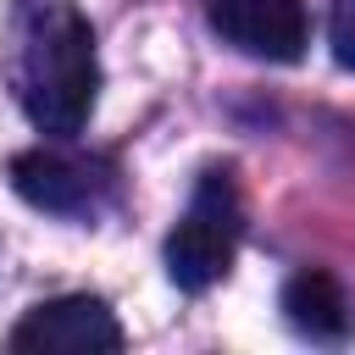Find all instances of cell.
Wrapping results in <instances>:
<instances>
[{
    "mask_svg": "<svg viewBox=\"0 0 355 355\" xmlns=\"http://www.w3.org/2000/svg\"><path fill=\"white\" fill-rule=\"evenodd\" d=\"M11 44H17V100L39 133H78L100 94L94 33L72 0H17L11 6Z\"/></svg>",
    "mask_w": 355,
    "mask_h": 355,
    "instance_id": "cell-1",
    "label": "cell"
},
{
    "mask_svg": "<svg viewBox=\"0 0 355 355\" xmlns=\"http://www.w3.org/2000/svg\"><path fill=\"white\" fill-rule=\"evenodd\" d=\"M233 255H239V194H233L227 172H205L189 211L166 233V277L178 288L200 294L227 277Z\"/></svg>",
    "mask_w": 355,
    "mask_h": 355,
    "instance_id": "cell-2",
    "label": "cell"
},
{
    "mask_svg": "<svg viewBox=\"0 0 355 355\" xmlns=\"http://www.w3.org/2000/svg\"><path fill=\"white\" fill-rule=\"evenodd\" d=\"M11 349H39V355H94V349H122V322L100 294H61L33 305L11 327Z\"/></svg>",
    "mask_w": 355,
    "mask_h": 355,
    "instance_id": "cell-3",
    "label": "cell"
},
{
    "mask_svg": "<svg viewBox=\"0 0 355 355\" xmlns=\"http://www.w3.org/2000/svg\"><path fill=\"white\" fill-rule=\"evenodd\" d=\"M211 28L255 61H300L311 44L305 0H211Z\"/></svg>",
    "mask_w": 355,
    "mask_h": 355,
    "instance_id": "cell-4",
    "label": "cell"
},
{
    "mask_svg": "<svg viewBox=\"0 0 355 355\" xmlns=\"http://www.w3.org/2000/svg\"><path fill=\"white\" fill-rule=\"evenodd\" d=\"M11 189L28 200V205H39V211H55V216H78V211H89L94 205V189H100V178H94V166L89 161H72V155H61V150H22V155H11Z\"/></svg>",
    "mask_w": 355,
    "mask_h": 355,
    "instance_id": "cell-5",
    "label": "cell"
},
{
    "mask_svg": "<svg viewBox=\"0 0 355 355\" xmlns=\"http://www.w3.org/2000/svg\"><path fill=\"white\" fill-rule=\"evenodd\" d=\"M283 316H288L294 333L322 338V344L349 338V322H355V311H349L338 277L322 272V266H305V272H294V277L283 283Z\"/></svg>",
    "mask_w": 355,
    "mask_h": 355,
    "instance_id": "cell-6",
    "label": "cell"
},
{
    "mask_svg": "<svg viewBox=\"0 0 355 355\" xmlns=\"http://www.w3.org/2000/svg\"><path fill=\"white\" fill-rule=\"evenodd\" d=\"M327 44H333V61L355 72V0L327 6Z\"/></svg>",
    "mask_w": 355,
    "mask_h": 355,
    "instance_id": "cell-7",
    "label": "cell"
}]
</instances>
